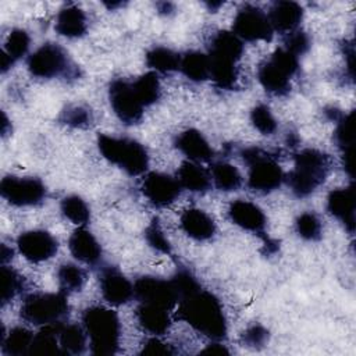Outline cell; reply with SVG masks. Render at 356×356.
<instances>
[{
	"mask_svg": "<svg viewBox=\"0 0 356 356\" xmlns=\"http://www.w3.org/2000/svg\"><path fill=\"white\" fill-rule=\"evenodd\" d=\"M177 317L186 321L202 335L222 341L227 338L228 327L218 298L204 289H199L178 302Z\"/></svg>",
	"mask_w": 356,
	"mask_h": 356,
	"instance_id": "1",
	"label": "cell"
},
{
	"mask_svg": "<svg viewBox=\"0 0 356 356\" xmlns=\"http://www.w3.org/2000/svg\"><path fill=\"white\" fill-rule=\"evenodd\" d=\"M82 324L93 355H114L118 350L121 325L118 314L104 306H90L82 313Z\"/></svg>",
	"mask_w": 356,
	"mask_h": 356,
	"instance_id": "2",
	"label": "cell"
},
{
	"mask_svg": "<svg viewBox=\"0 0 356 356\" xmlns=\"http://www.w3.org/2000/svg\"><path fill=\"white\" fill-rule=\"evenodd\" d=\"M331 168V157L317 149H303L293 157V170L288 184L298 197L313 193L327 178Z\"/></svg>",
	"mask_w": 356,
	"mask_h": 356,
	"instance_id": "3",
	"label": "cell"
},
{
	"mask_svg": "<svg viewBox=\"0 0 356 356\" xmlns=\"http://www.w3.org/2000/svg\"><path fill=\"white\" fill-rule=\"evenodd\" d=\"M97 146L106 160L129 175L143 174L149 167V156L142 143L129 138L99 135Z\"/></svg>",
	"mask_w": 356,
	"mask_h": 356,
	"instance_id": "4",
	"label": "cell"
},
{
	"mask_svg": "<svg viewBox=\"0 0 356 356\" xmlns=\"http://www.w3.org/2000/svg\"><path fill=\"white\" fill-rule=\"evenodd\" d=\"M31 75L43 79L78 78L79 68L71 61L68 53L57 43H44L28 57Z\"/></svg>",
	"mask_w": 356,
	"mask_h": 356,
	"instance_id": "5",
	"label": "cell"
},
{
	"mask_svg": "<svg viewBox=\"0 0 356 356\" xmlns=\"http://www.w3.org/2000/svg\"><path fill=\"white\" fill-rule=\"evenodd\" d=\"M241 154L243 161L249 165L248 185L250 189L267 193L281 186L285 174L274 156L259 147L243 149Z\"/></svg>",
	"mask_w": 356,
	"mask_h": 356,
	"instance_id": "6",
	"label": "cell"
},
{
	"mask_svg": "<svg viewBox=\"0 0 356 356\" xmlns=\"http://www.w3.org/2000/svg\"><path fill=\"white\" fill-rule=\"evenodd\" d=\"M67 293L60 291L56 293H31L22 305L21 317L33 325H47L57 321H63L68 316Z\"/></svg>",
	"mask_w": 356,
	"mask_h": 356,
	"instance_id": "7",
	"label": "cell"
},
{
	"mask_svg": "<svg viewBox=\"0 0 356 356\" xmlns=\"http://www.w3.org/2000/svg\"><path fill=\"white\" fill-rule=\"evenodd\" d=\"M232 29L241 40L248 42H270L274 35L268 15L261 8L250 4H246L238 10L234 18Z\"/></svg>",
	"mask_w": 356,
	"mask_h": 356,
	"instance_id": "8",
	"label": "cell"
},
{
	"mask_svg": "<svg viewBox=\"0 0 356 356\" xmlns=\"http://www.w3.org/2000/svg\"><path fill=\"white\" fill-rule=\"evenodd\" d=\"M0 193L14 206H36L46 197V186L39 178L7 175L0 182Z\"/></svg>",
	"mask_w": 356,
	"mask_h": 356,
	"instance_id": "9",
	"label": "cell"
},
{
	"mask_svg": "<svg viewBox=\"0 0 356 356\" xmlns=\"http://www.w3.org/2000/svg\"><path fill=\"white\" fill-rule=\"evenodd\" d=\"M134 293L139 303H149L171 310L179 302L171 280L154 275L139 277L134 284Z\"/></svg>",
	"mask_w": 356,
	"mask_h": 356,
	"instance_id": "10",
	"label": "cell"
},
{
	"mask_svg": "<svg viewBox=\"0 0 356 356\" xmlns=\"http://www.w3.org/2000/svg\"><path fill=\"white\" fill-rule=\"evenodd\" d=\"M108 99L114 114L127 125L142 120L143 104L138 99L132 83L124 79H114L108 86Z\"/></svg>",
	"mask_w": 356,
	"mask_h": 356,
	"instance_id": "11",
	"label": "cell"
},
{
	"mask_svg": "<svg viewBox=\"0 0 356 356\" xmlns=\"http://www.w3.org/2000/svg\"><path fill=\"white\" fill-rule=\"evenodd\" d=\"M19 253L29 261H44L53 257L58 249L57 239L43 229L25 231L17 238Z\"/></svg>",
	"mask_w": 356,
	"mask_h": 356,
	"instance_id": "12",
	"label": "cell"
},
{
	"mask_svg": "<svg viewBox=\"0 0 356 356\" xmlns=\"http://www.w3.org/2000/svg\"><path fill=\"white\" fill-rule=\"evenodd\" d=\"M142 193L156 207L171 204L181 193L177 178L163 172H149L142 182Z\"/></svg>",
	"mask_w": 356,
	"mask_h": 356,
	"instance_id": "13",
	"label": "cell"
},
{
	"mask_svg": "<svg viewBox=\"0 0 356 356\" xmlns=\"http://www.w3.org/2000/svg\"><path fill=\"white\" fill-rule=\"evenodd\" d=\"M99 284L104 300H107L113 306L125 305L135 296L134 285L115 267H102L99 274Z\"/></svg>",
	"mask_w": 356,
	"mask_h": 356,
	"instance_id": "14",
	"label": "cell"
},
{
	"mask_svg": "<svg viewBox=\"0 0 356 356\" xmlns=\"http://www.w3.org/2000/svg\"><path fill=\"white\" fill-rule=\"evenodd\" d=\"M228 216L234 224L243 229L257 234H263L264 231L266 214L257 204L249 200H234L228 207Z\"/></svg>",
	"mask_w": 356,
	"mask_h": 356,
	"instance_id": "15",
	"label": "cell"
},
{
	"mask_svg": "<svg viewBox=\"0 0 356 356\" xmlns=\"http://www.w3.org/2000/svg\"><path fill=\"white\" fill-rule=\"evenodd\" d=\"M267 15L273 29L286 35L298 29L303 18V8L296 1L280 0L270 7V11Z\"/></svg>",
	"mask_w": 356,
	"mask_h": 356,
	"instance_id": "16",
	"label": "cell"
},
{
	"mask_svg": "<svg viewBox=\"0 0 356 356\" xmlns=\"http://www.w3.org/2000/svg\"><path fill=\"white\" fill-rule=\"evenodd\" d=\"M327 210L338 218L352 234L355 229V191L353 186L338 188L328 193Z\"/></svg>",
	"mask_w": 356,
	"mask_h": 356,
	"instance_id": "17",
	"label": "cell"
},
{
	"mask_svg": "<svg viewBox=\"0 0 356 356\" xmlns=\"http://www.w3.org/2000/svg\"><path fill=\"white\" fill-rule=\"evenodd\" d=\"M68 246L72 256L89 266H96L102 260V248L95 235L86 229L85 227H79L75 229L70 239Z\"/></svg>",
	"mask_w": 356,
	"mask_h": 356,
	"instance_id": "18",
	"label": "cell"
},
{
	"mask_svg": "<svg viewBox=\"0 0 356 356\" xmlns=\"http://www.w3.org/2000/svg\"><path fill=\"white\" fill-rule=\"evenodd\" d=\"M177 149L192 161H209L214 152L207 139L197 129H186L181 132L175 139Z\"/></svg>",
	"mask_w": 356,
	"mask_h": 356,
	"instance_id": "19",
	"label": "cell"
},
{
	"mask_svg": "<svg viewBox=\"0 0 356 356\" xmlns=\"http://www.w3.org/2000/svg\"><path fill=\"white\" fill-rule=\"evenodd\" d=\"M179 221L184 232L196 241H207L216 234L214 220L200 209L185 210Z\"/></svg>",
	"mask_w": 356,
	"mask_h": 356,
	"instance_id": "20",
	"label": "cell"
},
{
	"mask_svg": "<svg viewBox=\"0 0 356 356\" xmlns=\"http://www.w3.org/2000/svg\"><path fill=\"white\" fill-rule=\"evenodd\" d=\"M257 78L261 86L271 95L284 96L291 90V76L270 58L259 67Z\"/></svg>",
	"mask_w": 356,
	"mask_h": 356,
	"instance_id": "21",
	"label": "cell"
},
{
	"mask_svg": "<svg viewBox=\"0 0 356 356\" xmlns=\"http://www.w3.org/2000/svg\"><path fill=\"white\" fill-rule=\"evenodd\" d=\"M56 32L65 38H81L86 33L88 22L85 13L76 6H67L60 10L56 19Z\"/></svg>",
	"mask_w": 356,
	"mask_h": 356,
	"instance_id": "22",
	"label": "cell"
},
{
	"mask_svg": "<svg viewBox=\"0 0 356 356\" xmlns=\"http://www.w3.org/2000/svg\"><path fill=\"white\" fill-rule=\"evenodd\" d=\"M136 318L139 325L154 335L164 334L170 325L171 318L168 314V310L160 306L149 305V303H140L136 309Z\"/></svg>",
	"mask_w": 356,
	"mask_h": 356,
	"instance_id": "23",
	"label": "cell"
},
{
	"mask_svg": "<svg viewBox=\"0 0 356 356\" xmlns=\"http://www.w3.org/2000/svg\"><path fill=\"white\" fill-rule=\"evenodd\" d=\"M57 335L63 355L74 356L85 352L88 335L83 327L63 320L57 323Z\"/></svg>",
	"mask_w": 356,
	"mask_h": 356,
	"instance_id": "24",
	"label": "cell"
},
{
	"mask_svg": "<svg viewBox=\"0 0 356 356\" xmlns=\"http://www.w3.org/2000/svg\"><path fill=\"white\" fill-rule=\"evenodd\" d=\"M242 54H243V43L234 32L220 31L211 38L209 56L238 63Z\"/></svg>",
	"mask_w": 356,
	"mask_h": 356,
	"instance_id": "25",
	"label": "cell"
},
{
	"mask_svg": "<svg viewBox=\"0 0 356 356\" xmlns=\"http://www.w3.org/2000/svg\"><path fill=\"white\" fill-rule=\"evenodd\" d=\"M177 179L181 188L195 193L206 192L211 185L210 174L193 161H184L177 172Z\"/></svg>",
	"mask_w": 356,
	"mask_h": 356,
	"instance_id": "26",
	"label": "cell"
},
{
	"mask_svg": "<svg viewBox=\"0 0 356 356\" xmlns=\"http://www.w3.org/2000/svg\"><path fill=\"white\" fill-rule=\"evenodd\" d=\"M57 323L43 325V328L33 335L29 355H40V356L63 355V350L58 342V335H57Z\"/></svg>",
	"mask_w": 356,
	"mask_h": 356,
	"instance_id": "27",
	"label": "cell"
},
{
	"mask_svg": "<svg viewBox=\"0 0 356 356\" xmlns=\"http://www.w3.org/2000/svg\"><path fill=\"white\" fill-rule=\"evenodd\" d=\"M181 72L193 82H202L210 78V60L209 56L200 51H188L181 56Z\"/></svg>",
	"mask_w": 356,
	"mask_h": 356,
	"instance_id": "28",
	"label": "cell"
},
{
	"mask_svg": "<svg viewBox=\"0 0 356 356\" xmlns=\"http://www.w3.org/2000/svg\"><path fill=\"white\" fill-rule=\"evenodd\" d=\"M33 332L24 327H14L8 334L1 338V350L8 356L29 355L31 345L33 341Z\"/></svg>",
	"mask_w": 356,
	"mask_h": 356,
	"instance_id": "29",
	"label": "cell"
},
{
	"mask_svg": "<svg viewBox=\"0 0 356 356\" xmlns=\"http://www.w3.org/2000/svg\"><path fill=\"white\" fill-rule=\"evenodd\" d=\"M209 56V54H207ZM210 60V78L221 89H232L238 79L236 63L220 57L209 56Z\"/></svg>",
	"mask_w": 356,
	"mask_h": 356,
	"instance_id": "30",
	"label": "cell"
},
{
	"mask_svg": "<svg viewBox=\"0 0 356 356\" xmlns=\"http://www.w3.org/2000/svg\"><path fill=\"white\" fill-rule=\"evenodd\" d=\"M179 63L181 56L164 46H156L146 53V64L156 72L165 74L177 71L179 70Z\"/></svg>",
	"mask_w": 356,
	"mask_h": 356,
	"instance_id": "31",
	"label": "cell"
},
{
	"mask_svg": "<svg viewBox=\"0 0 356 356\" xmlns=\"http://www.w3.org/2000/svg\"><path fill=\"white\" fill-rule=\"evenodd\" d=\"M211 179L214 185L224 192L239 189L242 185V177L238 168L227 161H218L211 167Z\"/></svg>",
	"mask_w": 356,
	"mask_h": 356,
	"instance_id": "32",
	"label": "cell"
},
{
	"mask_svg": "<svg viewBox=\"0 0 356 356\" xmlns=\"http://www.w3.org/2000/svg\"><path fill=\"white\" fill-rule=\"evenodd\" d=\"M132 88L135 90L138 99L143 104V107L152 106L153 103H156L161 95L160 81L154 71L140 75L138 79H135L132 82Z\"/></svg>",
	"mask_w": 356,
	"mask_h": 356,
	"instance_id": "33",
	"label": "cell"
},
{
	"mask_svg": "<svg viewBox=\"0 0 356 356\" xmlns=\"http://www.w3.org/2000/svg\"><path fill=\"white\" fill-rule=\"evenodd\" d=\"M57 278L63 292H79L86 281V273L74 263H64L57 271Z\"/></svg>",
	"mask_w": 356,
	"mask_h": 356,
	"instance_id": "34",
	"label": "cell"
},
{
	"mask_svg": "<svg viewBox=\"0 0 356 356\" xmlns=\"http://www.w3.org/2000/svg\"><path fill=\"white\" fill-rule=\"evenodd\" d=\"M63 216L74 224L85 225L90 220V211L86 202L78 195L65 196L60 204Z\"/></svg>",
	"mask_w": 356,
	"mask_h": 356,
	"instance_id": "35",
	"label": "cell"
},
{
	"mask_svg": "<svg viewBox=\"0 0 356 356\" xmlns=\"http://www.w3.org/2000/svg\"><path fill=\"white\" fill-rule=\"evenodd\" d=\"M1 302L6 305L25 288V280L11 267L1 266Z\"/></svg>",
	"mask_w": 356,
	"mask_h": 356,
	"instance_id": "36",
	"label": "cell"
},
{
	"mask_svg": "<svg viewBox=\"0 0 356 356\" xmlns=\"http://www.w3.org/2000/svg\"><path fill=\"white\" fill-rule=\"evenodd\" d=\"M29 44H31V38L26 33V31L13 29L7 36L3 51L15 63L17 60H19L28 53Z\"/></svg>",
	"mask_w": 356,
	"mask_h": 356,
	"instance_id": "37",
	"label": "cell"
},
{
	"mask_svg": "<svg viewBox=\"0 0 356 356\" xmlns=\"http://www.w3.org/2000/svg\"><path fill=\"white\" fill-rule=\"evenodd\" d=\"M337 129H335V142L342 150V156L345 154H353V113H349L346 115L342 114V117L337 121Z\"/></svg>",
	"mask_w": 356,
	"mask_h": 356,
	"instance_id": "38",
	"label": "cell"
},
{
	"mask_svg": "<svg viewBox=\"0 0 356 356\" xmlns=\"http://www.w3.org/2000/svg\"><path fill=\"white\" fill-rule=\"evenodd\" d=\"M295 227L296 232L306 241H317L321 238V222L318 217L312 211L302 213L296 218Z\"/></svg>",
	"mask_w": 356,
	"mask_h": 356,
	"instance_id": "39",
	"label": "cell"
},
{
	"mask_svg": "<svg viewBox=\"0 0 356 356\" xmlns=\"http://www.w3.org/2000/svg\"><path fill=\"white\" fill-rule=\"evenodd\" d=\"M250 121L253 127L263 135H271L277 129V121L266 104H257L250 111Z\"/></svg>",
	"mask_w": 356,
	"mask_h": 356,
	"instance_id": "40",
	"label": "cell"
},
{
	"mask_svg": "<svg viewBox=\"0 0 356 356\" xmlns=\"http://www.w3.org/2000/svg\"><path fill=\"white\" fill-rule=\"evenodd\" d=\"M171 282L179 300L200 289V284L197 282L196 277L186 268L177 270V273L171 277Z\"/></svg>",
	"mask_w": 356,
	"mask_h": 356,
	"instance_id": "41",
	"label": "cell"
},
{
	"mask_svg": "<svg viewBox=\"0 0 356 356\" xmlns=\"http://www.w3.org/2000/svg\"><path fill=\"white\" fill-rule=\"evenodd\" d=\"M145 238L146 242L149 243L150 248H153L157 252L161 253H171V243L170 241L165 238L163 229L160 228V224L157 221V218H154L146 228L145 231Z\"/></svg>",
	"mask_w": 356,
	"mask_h": 356,
	"instance_id": "42",
	"label": "cell"
},
{
	"mask_svg": "<svg viewBox=\"0 0 356 356\" xmlns=\"http://www.w3.org/2000/svg\"><path fill=\"white\" fill-rule=\"evenodd\" d=\"M61 121L71 127H88L92 121L90 110H88L83 106H71L67 107L61 114Z\"/></svg>",
	"mask_w": 356,
	"mask_h": 356,
	"instance_id": "43",
	"label": "cell"
},
{
	"mask_svg": "<svg viewBox=\"0 0 356 356\" xmlns=\"http://www.w3.org/2000/svg\"><path fill=\"white\" fill-rule=\"evenodd\" d=\"M309 47H310V38L303 31H299V29L292 31L286 33L284 39V49L298 57L300 54H305L309 50Z\"/></svg>",
	"mask_w": 356,
	"mask_h": 356,
	"instance_id": "44",
	"label": "cell"
},
{
	"mask_svg": "<svg viewBox=\"0 0 356 356\" xmlns=\"http://www.w3.org/2000/svg\"><path fill=\"white\" fill-rule=\"evenodd\" d=\"M241 339L242 343L249 348H261L268 341V331L260 324H253L246 328Z\"/></svg>",
	"mask_w": 356,
	"mask_h": 356,
	"instance_id": "45",
	"label": "cell"
},
{
	"mask_svg": "<svg viewBox=\"0 0 356 356\" xmlns=\"http://www.w3.org/2000/svg\"><path fill=\"white\" fill-rule=\"evenodd\" d=\"M174 349L171 348L170 343L161 341L160 338H150L145 342L140 355H152V356H159V355H172Z\"/></svg>",
	"mask_w": 356,
	"mask_h": 356,
	"instance_id": "46",
	"label": "cell"
},
{
	"mask_svg": "<svg viewBox=\"0 0 356 356\" xmlns=\"http://www.w3.org/2000/svg\"><path fill=\"white\" fill-rule=\"evenodd\" d=\"M202 352H203V353H211V355H224V353H229V350H228L224 345L218 343V341H216V343L209 345V346H207L206 349H203Z\"/></svg>",
	"mask_w": 356,
	"mask_h": 356,
	"instance_id": "47",
	"label": "cell"
},
{
	"mask_svg": "<svg viewBox=\"0 0 356 356\" xmlns=\"http://www.w3.org/2000/svg\"><path fill=\"white\" fill-rule=\"evenodd\" d=\"M14 64V61L4 53V51H1V58H0V67H1V71L3 72H6L11 65Z\"/></svg>",
	"mask_w": 356,
	"mask_h": 356,
	"instance_id": "48",
	"label": "cell"
},
{
	"mask_svg": "<svg viewBox=\"0 0 356 356\" xmlns=\"http://www.w3.org/2000/svg\"><path fill=\"white\" fill-rule=\"evenodd\" d=\"M13 257V249L7 248L6 245H1V263L6 264L7 260H10Z\"/></svg>",
	"mask_w": 356,
	"mask_h": 356,
	"instance_id": "49",
	"label": "cell"
},
{
	"mask_svg": "<svg viewBox=\"0 0 356 356\" xmlns=\"http://www.w3.org/2000/svg\"><path fill=\"white\" fill-rule=\"evenodd\" d=\"M1 117H3V122H1V132H3V135H7V127H8V120H7V117H6V114H4V113L1 114Z\"/></svg>",
	"mask_w": 356,
	"mask_h": 356,
	"instance_id": "50",
	"label": "cell"
}]
</instances>
